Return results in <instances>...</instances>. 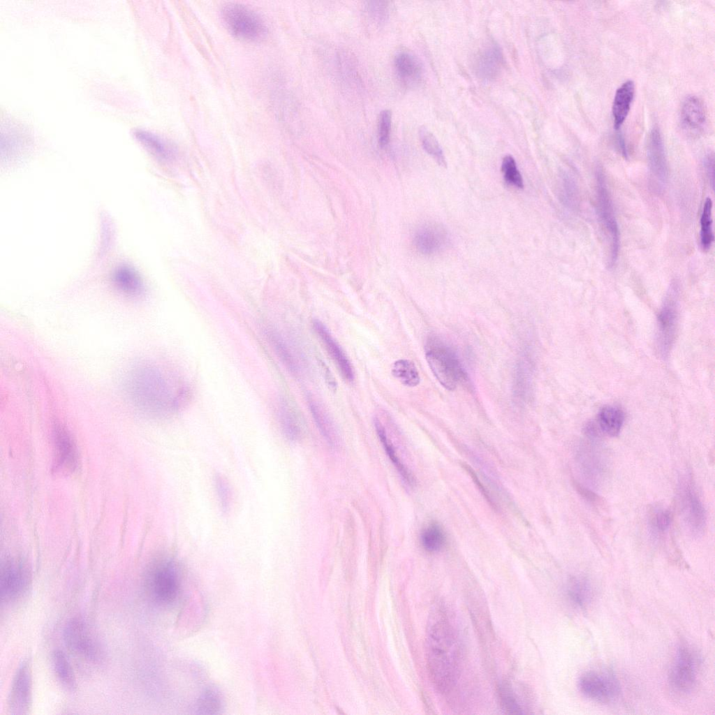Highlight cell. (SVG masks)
I'll use <instances>...</instances> for the list:
<instances>
[{
  "instance_id": "obj_1",
  "label": "cell",
  "mask_w": 715,
  "mask_h": 715,
  "mask_svg": "<svg viewBox=\"0 0 715 715\" xmlns=\"http://www.w3.org/2000/svg\"><path fill=\"white\" fill-rule=\"evenodd\" d=\"M426 642L432 679L439 691L446 692L459 678L461 652L456 630L445 608L441 605L430 614Z\"/></svg>"
},
{
  "instance_id": "obj_2",
  "label": "cell",
  "mask_w": 715,
  "mask_h": 715,
  "mask_svg": "<svg viewBox=\"0 0 715 715\" xmlns=\"http://www.w3.org/2000/svg\"><path fill=\"white\" fill-rule=\"evenodd\" d=\"M124 388L133 406L154 418L170 415L179 407L181 395H175L161 369L149 363L133 367L126 375Z\"/></svg>"
},
{
  "instance_id": "obj_3",
  "label": "cell",
  "mask_w": 715,
  "mask_h": 715,
  "mask_svg": "<svg viewBox=\"0 0 715 715\" xmlns=\"http://www.w3.org/2000/svg\"><path fill=\"white\" fill-rule=\"evenodd\" d=\"M425 357L436 379L448 390H454L466 375L455 352L438 337L428 339Z\"/></svg>"
},
{
  "instance_id": "obj_4",
  "label": "cell",
  "mask_w": 715,
  "mask_h": 715,
  "mask_svg": "<svg viewBox=\"0 0 715 715\" xmlns=\"http://www.w3.org/2000/svg\"><path fill=\"white\" fill-rule=\"evenodd\" d=\"M596 211L610 244V266H613L619 255L620 233L605 176L600 167L596 170Z\"/></svg>"
},
{
  "instance_id": "obj_5",
  "label": "cell",
  "mask_w": 715,
  "mask_h": 715,
  "mask_svg": "<svg viewBox=\"0 0 715 715\" xmlns=\"http://www.w3.org/2000/svg\"><path fill=\"white\" fill-rule=\"evenodd\" d=\"M221 15L227 28L236 37L246 40H258L266 34V27L260 16L245 5L228 3L223 6Z\"/></svg>"
},
{
  "instance_id": "obj_6",
  "label": "cell",
  "mask_w": 715,
  "mask_h": 715,
  "mask_svg": "<svg viewBox=\"0 0 715 715\" xmlns=\"http://www.w3.org/2000/svg\"><path fill=\"white\" fill-rule=\"evenodd\" d=\"M146 584L155 601L161 604L172 603L179 593V580L177 567L171 559H161L149 569Z\"/></svg>"
},
{
  "instance_id": "obj_7",
  "label": "cell",
  "mask_w": 715,
  "mask_h": 715,
  "mask_svg": "<svg viewBox=\"0 0 715 715\" xmlns=\"http://www.w3.org/2000/svg\"><path fill=\"white\" fill-rule=\"evenodd\" d=\"M678 295L679 286L675 281L671 283L658 316L657 347L663 358L668 357L675 339Z\"/></svg>"
},
{
  "instance_id": "obj_8",
  "label": "cell",
  "mask_w": 715,
  "mask_h": 715,
  "mask_svg": "<svg viewBox=\"0 0 715 715\" xmlns=\"http://www.w3.org/2000/svg\"><path fill=\"white\" fill-rule=\"evenodd\" d=\"M578 686L586 698L605 704L617 700L621 691L618 679L609 670L584 673L579 679Z\"/></svg>"
},
{
  "instance_id": "obj_9",
  "label": "cell",
  "mask_w": 715,
  "mask_h": 715,
  "mask_svg": "<svg viewBox=\"0 0 715 715\" xmlns=\"http://www.w3.org/2000/svg\"><path fill=\"white\" fill-rule=\"evenodd\" d=\"M66 646L73 653L91 661L101 657V649L87 624L82 619L73 618L68 621L63 631Z\"/></svg>"
},
{
  "instance_id": "obj_10",
  "label": "cell",
  "mask_w": 715,
  "mask_h": 715,
  "mask_svg": "<svg viewBox=\"0 0 715 715\" xmlns=\"http://www.w3.org/2000/svg\"><path fill=\"white\" fill-rule=\"evenodd\" d=\"M679 499L684 523L691 534H702L707 522L706 510L692 480L688 478L681 480Z\"/></svg>"
},
{
  "instance_id": "obj_11",
  "label": "cell",
  "mask_w": 715,
  "mask_h": 715,
  "mask_svg": "<svg viewBox=\"0 0 715 715\" xmlns=\"http://www.w3.org/2000/svg\"><path fill=\"white\" fill-rule=\"evenodd\" d=\"M30 582L27 568L20 561L6 559L0 570V592L2 603L16 600L27 591Z\"/></svg>"
},
{
  "instance_id": "obj_12",
  "label": "cell",
  "mask_w": 715,
  "mask_h": 715,
  "mask_svg": "<svg viewBox=\"0 0 715 715\" xmlns=\"http://www.w3.org/2000/svg\"><path fill=\"white\" fill-rule=\"evenodd\" d=\"M32 703V674L29 659L21 662L13 677L8 698L11 714H25Z\"/></svg>"
},
{
  "instance_id": "obj_13",
  "label": "cell",
  "mask_w": 715,
  "mask_h": 715,
  "mask_svg": "<svg viewBox=\"0 0 715 715\" xmlns=\"http://www.w3.org/2000/svg\"><path fill=\"white\" fill-rule=\"evenodd\" d=\"M697 659L688 647L681 645L677 649L669 673V681L675 690L685 693L693 690L697 680Z\"/></svg>"
},
{
  "instance_id": "obj_14",
  "label": "cell",
  "mask_w": 715,
  "mask_h": 715,
  "mask_svg": "<svg viewBox=\"0 0 715 715\" xmlns=\"http://www.w3.org/2000/svg\"><path fill=\"white\" fill-rule=\"evenodd\" d=\"M647 154L652 183L660 191L667 182L668 168L663 138L658 128H652L649 133Z\"/></svg>"
},
{
  "instance_id": "obj_15",
  "label": "cell",
  "mask_w": 715,
  "mask_h": 715,
  "mask_svg": "<svg viewBox=\"0 0 715 715\" xmlns=\"http://www.w3.org/2000/svg\"><path fill=\"white\" fill-rule=\"evenodd\" d=\"M54 450V469L60 473L73 472L78 466V453L76 444L68 432L60 425L53 430Z\"/></svg>"
},
{
  "instance_id": "obj_16",
  "label": "cell",
  "mask_w": 715,
  "mask_h": 715,
  "mask_svg": "<svg viewBox=\"0 0 715 715\" xmlns=\"http://www.w3.org/2000/svg\"><path fill=\"white\" fill-rule=\"evenodd\" d=\"M449 243L446 229L440 224L429 223L420 226L415 233L413 244L424 255H432L443 250Z\"/></svg>"
},
{
  "instance_id": "obj_17",
  "label": "cell",
  "mask_w": 715,
  "mask_h": 715,
  "mask_svg": "<svg viewBox=\"0 0 715 715\" xmlns=\"http://www.w3.org/2000/svg\"><path fill=\"white\" fill-rule=\"evenodd\" d=\"M313 327L338 367L342 377L345 380L352 381L354 379V372L351 362L341 346L332 337L327 327L318 319L313 320Z\"/></svg>"
},
{
  "instance_id": "obj_18",
  "label": "cell",
  "mask_w": 715,
  "mask_h": 715,
  "mask_svg": "<svg viewBox=\"0 0 715 715\" xmlns=\"http://www.w3.org/2000/svg\"><path fill=\"white\" fill-rule=\"evenodd\" d=\"M600 452L589 445L582 446L578 451L579 466L584 477L593 485H598L605 478L607 466Z\"/></svg>"
},
{
  "instance_id": "obj_19",
  "label": "cell",
  "mask_w": 715,
  "mask_h": 715,
  "mask_svg": "<svg viewBox=\"0 0 715 715\" xmlns=\"http://www.w3.org/2000/svg\"><path fill=\"white\" fill-rule=\"evenodd\" d=\"M394 66L399 80L408 87L420 83L423 68L420 59L408 51H400L395 57Z\"/></svg>"
},
{
  "instance_id": "obj_20",
  "label": "cell",
  "mask_w": 715,
  "mask_h": 715,
  "mask_svg": "<svg viewBox=\"0 0 715 715\" xmlns=\"http://www.w3.org/2000/svg\"><path fill=\"white\" fill-rule=\"evenodd\" d=\"M279 423L285 436L291 441L300 440L305 432V422L298 409L283 399L279 403Z\"/></svg>"
},
{
  "instance_id": "obj_21",
  "label": "cell",
  "mask_w": 715,
  "mask_h": 715,
  "mask_svg": "<svg viewBox=\"0 0 715 715\" xmlns=\"http://www.w3.org/2000/svg\"><path fill=\"white\" fill-rule=\"evenodd\" d=\"M680 119L682 127L688 133L698 134L707 121L705 106L702 101L695 96H687L682 103Z\"/></svg>"
},
{
  "instance_id": "obj_22",
  "label": "cell",
  "mask_w": 715,
  "mask_h": 715,
  "mask_svg": "<svg viewBox=\"0 0 715 715\" xmlns=\"http://www.w3.org/2000/svg\"><path fill=\"white\" fill-rule=\"evenodd\" d=\"M112 281L116 288L126 296L139 297L145 293L143 279L131 265H119L113 272Z\"/></svg>"
},
{
  "instance_id": "obj_23",
  "label": "cell",
  "mask_w": 715,
  "mask_h": 715,
  "mask_svg": "<svg viewBox=\"0 0 715 715\" xmlns=\"http://www.w3.org/2000/svg\"><path fill=\"white\" fill-rule=\"evenodd\" d=\"M503 62L501 49L496 44H491L478 54L475 66L476 73L483 80H493L500 73Z\"/></svg>"
},
{
  "instance_id": "obj_24",
  "label": "cell",
  "mask_w": 715,
  "mask_h": 715,
  "mask_svg": "<svg viewBox=\"0 0 715 715\" xmlns=\"http://www.w3.org/2000/svg\"><path fill=\"white\" fill-rule=\"evenodd\" d=\"M635 94V84L633 80L624 82L616 91L612 103L614 126L619 130L629 112Z\"/></svg>"
},
{
  "instance_id": "obj_25",
  "label": "cell",
  "mask_w": 715,
  "mask_h": 715,
  "mask_svg": "<svg viewBox=\"0 0 715 715\" xmlns=\"http://www.w3.org/2000/svg\"><path fill=\"white\" fill-rule=\"evenodd\" d=\"M134 135L152 154L159 159L166 161L174 158L175 147L158 135L142 129L135 130Z\"/></svg>"
},
{
  "instance_id": "obj_26",
  "label": "cell",
  "mask_w": 715,
  "mask_h": 715,
  "mask_svg": "<svg viewBox=\"0 0 715 715\" xmlns=\"http://www.w3.org/2000/svg\"><path fill=\"white\" fill-rule=\"evenodd\" d=\"M309 406L320 434L331 446L334 448L338 446L339 435L328 413L312 399H309Z\"/></svg>"
},
{
  "instance_id": "obj_27",
  "label": "cell",
  "mask_w": 715,
  "mask_h": 715,
  "mask_svg": "<svg viewBox=\"0 0 715 715\" xmlns=\"http://www.w3.org/2000/svg\"><path fill=\"white\" fill-rule=\"evenodd\" d=\"M624 419V411L616 406H603L598 414V424L600 429L610 436H616L619 434Z\"/></svg>"
},
{
  "instance_id": "obj_28",
  "label": "cell",
  "mask_w": 715,
  "mask_h": 715,
  "mask_svg": "<svg viewBox=\"0 0 715 715\" xmlns=\"http://www.w3.org/2000/svg\"><path fill=\"white\" fill-rule=\"evenodd\" d=\"M374 425L377 435L385 449V451L397 470L403 481L410 487L414 485L415 479L413 476L396 454V450L388 439L384 427L377 418H375L374 420Z\"/></svg>"
},
{
  "instance_id": "obj_29",
  "label": "cell",
  "mask_w": 715,
  "mask_h": 715,
  "mask_svg": "<svg viewBox=\"0 0 715 715\" xmlns=\"http://www.w3.org/2000/svg\"><path fill=\"white\" fill-rule=\"evenodd\" d=\"M266 337L281 362L292 373L299 371V364L283 337L272 328L266 329Z\"/></svg>"
},
{
  "instance_id": "obj_30",
  "label": "cell",
  "mask_w": 715,
  "mask_h": 715,
  "mask_svg": "<svg viewBox=\"0 0 715 715\" xmlns=\"http://www.w3.org/2000/svg\"><path fill=\"white\" fill-rule=\"evenodd\" d=\"M52 663L59 681L68 689L74 691L77 682L73 670L65 654L60 649H55L52 654Z\"/></svg>"
},
{
  "instance_id": "obj_31",
  "label": "cell",
  "mask_w": 715,
  "mask_h": 715,
  "mask_svg": "<svg viewBox=\"0 0 715 715\" xmlns=\"http://www.w3.org/2000/svg\"><path fill=\"white\" fill-rule=\"evenodd\" d=\"M592 587L585 577H573L567 585V595L570 601L577 607L584 608L592 598Z\"/></svg>"
},
{
  "instance_id": "obj_32",
  "label": "cell",
  "mask_w": 715,
  "mask_h": 715,
  "mask_svg": "<svg viewBox=\"0 0 715 715\" xmlns=\"http://www.w3.org/2000/svg\"><path fill=\"white\" fill-rule=\"evenodd\" d=\"M559 197L563 205L570 210H576L580 204L579 190L573 176L563 172L560 175Z\"/></svg>"
},
{
  "instance_id": "obj_33",
  "label": "cell",
  "mask_w": 715,
  "mask_h": 715,
  "mask_svg": "<svg viewBox=\"0 0 715 715\" xmlns=\"http://www.w3.org/2000/svg\"><path fill=\"white\" fill-rule=\"evenodd\" d=\"M420 538L422 547L429 552L440 551L446 543L444 530L436 522L426 526L422 530Z\"/></svg>"
},
{
  "instance_id": "obj_34",
  "label": "cell",
  "mask_w": 715,
  "mask_h": 715,
  "mask_svg": "<svg viewBox=\"0 0 715 715\" xmlns=\"http://www.w3.org/2000/svg\"><path fill=\"white\" fill-rule=\"evenodd\" d=\"M392 373L406 386L414 387L420 383L418 371L411 360L401 359L396 361L392 365Z\"/></svg>"
},
{
  "instance_id": "obj_35",
  "label": "cell",
  "mask_w": 715,
  "mask_h": 715,
  "mask_svg": "<svg viewBox=\"0 0 715 715\" xmlns=\"http://www.w3.org/2000/svg\"><path fill=\"white\" fill-rule=\"evenodd\" d=\"M713 202L710 198H707L700 216V245L703 250L710 249L714 239L712 221Z\"/></svg>"
},
{
  "instance_id": "obj_36",
  "label": "cell",
  "mask_w": 715,
  "mask_h": 715,
  "mask_svg": "<svg viewBox=\"0 0 715 715\" xmlns=\"http://www.w3.org/2000/svg\"><path fill=\"white\" fill-rule=\"evenodd\" d=\"M223 707L221 695L214 688L205 689L199 697L196 703L197 713L200 714H217Z\"/></svg>"
},
{
  "instance_id": "obj_37",
  "label": "cell",
  "mask_w": 715,
  "mask_h": 715,
  "mask_svg": "<svg viewBox=\"0 0 715 715\" xmlns=\"http://www.w3.org/2000/svg\"><path fill=\"white\" fill-rule=\"evenodd\" d=\"M419 136L425 151L443 167H446V161L442 148L432 133L425 127L419 131Z\"/></svg>"
},
{
  "instance_id": "obj_38",
  "label": "cell",
  "mask_w": 715,
  "mask_h": 715,
  "mask_svg": "<svg viewBox=\"0 0 715 715\" xmlns=\"http://www.w3.org/2000/svg\"><path fill=\"white\" fill-rule=\"evenodd\" d=\"M672 515L670 510L663 508H655L649 517L651 529L655 533H664L670 528Z\"/></svg>"
},
{
  "instance_id": "obj_39",
  "label": "cell",
  "mask_w": 715,
  "mask_h": 715,
  "mask_svg": "<svg viewBox=\"0 0 715 715\" xmlns=\"http://www.w3.org/2000/svg\"><path fill=\"white\" fill-rule=\"evenodd\" d=\"M501 170L504 179L508 184L519 189L524 187L523 179L512 156L507 155L503 158Z\"/></svg>"
},
{
  "instance_id": "obj_40",
  "label": "cell",
  "mask_w": 715,
  "mask_h": 715,
  "mask_svg": "<svg viewBox=\"0 0 715 715\" xmlns=\"http://www.w3.org/2000/svg\"><path fill=\"white\" fill-rule=\"evenodd\" d=\"M499 695L501 705L506 712L510 714L524 713L515 695L508 684H503L499 686Z\"/></svg>"
},
{
  "instance_id": "obj_41",
  "label": "cell",
  "mask_w": 715,
  "mask_h": 715,
  "mask_svg": "<svg viewBox=\"0 0 715 715\" xmlns=\"http://www.w3.org/2000/svg\"><path fill=\"white\" fill-rule=\"evenodd\" d=\"M366 8L370 17L380 25L384 24L389 17L390 5L388 1H367Z\"/></svg>"
},
{
  "instance_id": "obj_42",
  "label": "cell",
  "mask_w": 715,
  "mask_h": 715,
  "mask_svg": "<svg viewBox=\"0 0 715 715\" xmlns=\"http://www.w3.org/2000/svg\"><path fill=\"white\" fill-rule=\"evenodd\" d=\"M391 123L392 112L389 110H382L378 123V139L379 145L382 148L386 147L389 143Z\"/></svg>"
},
{
  "instance_id": "obj_43",
  "label": "cell",
  "mask_w": 715,
  "mask_h": 715,
  "mask_svg": "<svg viewBox=\"0 0 715 715\" xmlns=\"http://www.w3.org/2000/svg\"><path fill=\"white\" fill-rule=\"evenodd\" d=\"M215 487L221 509L227 512L230 504V490L226 480L220 475L215 477Z\"/></svg>"
},
{
  "instance_id": "obj_44",
  "label": "cell",
  "mask_w": 715,
  "mask_h": 715,
  "mask_svg": "<svg viewBox=\"0 0 715 715\" xmlns=\"http://www.w3.org/2000/svg\"><path fill=\"white\" fill-rule=\"evenodd\" d=\"M703 166L708 177L710 186H714V158L713 154H708L704 159Z\"/></svg>"
},
{
  "instance_id": "obj_45",
  "label": "cell",
  "mask_w": 715,
  "mask_h": 715,
  "mask_svg": "<svg viewBox=\"0 0 715 715\" xmlns=\"http://www.w3.org/2000/svg\"><path fill=\"white\" fill-rule=\"evenodd\" d=\"M617 147L624 159H628V152L623 134L619 132L616 136Z\"/></svg>"
},
{
  "instance_id": "obj_46",
  "label": "cell",
  "mask_w": 715,
  "mask_h": 715,
  "mask_svg": "<svg viewBox=\"0 0 715 715\" xmlns=\"http://www.w3.org/2000/svg\"><path fill=\"white\" fill-rule=\"evenodd\" d=\"M576 488L584 499L588 501L594 502L596 500V494L590 489L580 484H577Z\"/></svg>"
},
{
  "instance_id": "obj_47",
  "label": "cell",
  "mask_w": 715,
  "mask_h": 715,
  "mask_svg": "<svg viewBox=\"0 0 715 715\" xmlns=\"http://www.w3.org/2000/svg\"><path fill=\"white\" fill-rule=\"evenodd\" d=\"M464 467H465L466 470H467V471H469V473L471 474V477L473 478L474 481L476 482V484L477 485V486L478 487V488L480 489V490L481 491L482 494L487 499V501L489 502V503L493 506L494 503L492 502V498H491V496L489 495V493H488V492L486 490V489L484 487V486H482V485L481 484L480 480L476 477V474L473 473V471L468 466L466 465V466H464Z\"/></svg>"
}]
</instances>
